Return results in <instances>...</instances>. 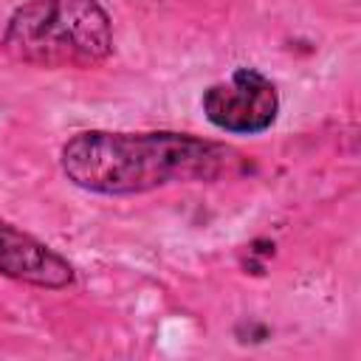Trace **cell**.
Listing matches in <instances>:
<instances>
[{
  "instance_id": "7a4b0ae2",
  "label": "cell",
  "mask_w": 361,
  "mask_h": 361,
  "mask_svg": "<svg viewBox=\"0 0 361 361\" xmlns=\"http://www.w3.org/2000/svg\"><path fill=\"white\" fill-rule=\"evenodd\" d=\"M0 48L23 65L87 71L113 54V23L99 0H25L11 11Z\"/></svg>"
},
{
  "instance_id": "277c9868",
  "label": "cell",
  "mask_w": 361,
  "mask_h": 361,
  "mask_svg": "<svg viewBox=\"0 0 361 361\" xmlns=\"http://www.w3.org/2000/svg\"><path fill=\"white\" fill-rule=\"evenodd\" d=\"M0 276L45 290H65L76 282V268L59 251L0 217Z\"/></svg>"
},
{
  "instance_id": "3957f363",
  "label": "cell",
  "mask_w": 361,
  "mask_h": 361,
  "mask_svg": "<svg viewBox=\"0 0 361 361\" xmlns=\"http://www.w3.org/2000/svg\"><path fill=\"white\" fill-rule=\"evenodd\" d=\"M203 116L223 133L257 135L274 127L279 116L276 85L257 68H234L228 79L214 82L200 96Z\"/></svg>"
},
{
  "instance_id": "6da1fadb",
  "label": "cell",
  "mask_w": 361,
  "mask_h": 361,
  "mask_svg": "<svg viewBox=\"0 0 361 361\" xmlns=\"http://www.w3.org/2000/svg\"><path fill=\"white\" fill-rule=\"evenodd\" d=\"M62 175L93 195L127 197L175 183H214L248 169V158L226 144L175 130L121 133L82 130L62 144Z\"/></svg>"
}]
</instances>
